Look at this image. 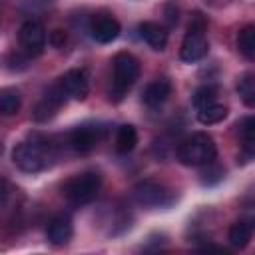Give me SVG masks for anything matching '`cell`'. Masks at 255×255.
Masks as SVG:
<instances>
[{
  "mask_svg": "<svg viewBox=\"0 0 255 255\" xmlns=\"http://www.w3.org/2000/svg\"><path fill=\"white\" fill-rule=\"evenodd\" d=\"M137 143V131L133 126L129 124H124L118 128V133H116V151L118 153H129Z\"/></svg>",
  "mask_w": 255,
  "mask_h": 255,
  "instance_id": "17",
  "label": "cell"
},
{
  "mask_svg": "<svg viewBox=\"0 0 255 255\" xmlns=\"http://www.w3.org/2000/svg\"><path fill=\"white\" fill-rule=\"evenodd\" d=\"M137 30H139V36L143 38V42L149 48H153L157 52H161L165 48V44H167V30L161 24H157V22H141Z\"/></svg>",
  "mask_w": 255,
  "mask_h": 255,
  "instance_id": "14",
  "label": "cell"
},
{
  "mask_svg": "<svg viewBox=\"0 0 255 255\" xmlns=\"http://www.w3.org/2000/svg\"><path fill=\"white\" fill-rule=\"evenodd\" d=\"M20 110V94L14 88H4L0 92V114L14 116Z\"/></svg>",
  "mask_w": 255,
  "mask_h": 255,
  "instance_id": "21",
  "label": "cell"
},
{
  "mask_svg": "<svg viewBox=\"0 0 255 255\" xmlns=\"http://www.w3.org/2000/svg\"><path fill=\"white\" fill-rule=\"evenodd\" d=\"M227 116V108L219 102H213V104H207L203 108H197V120L203 124V126H213V124H219L221 120H225Z\"/></svg>",
  "mask_w": 255,
  "mask_h": 255,
  "instance_id": "18",
  "label": "cell"
},
{
  "mask_svg": "<svg viewBox=\"0 0 255 255\" xmlns=\"http://www.w3.org/2000/svg\"><path fill=\"white\" fill-rule=\"evenodd\" d=\"M68 100V94H66V90H64V86L60 84V80L54 84V86H50L48 88V92L42 96V100L36 104V108H34V120L36 122H48L62 106H64V102Z\"/></svg>",
  "mask_w": 255,
  "mask_h": 255,
  "instance_id": "8",
  "label": "cell"
},
{
  "mask_svg": "<svg viewBox=\"0 0 255 255\" xmlns=\"http://www.w3.org/2000/svg\"><path fill=\"white\" fill-rule=\"evenodd\" d=\"M102 187V175L98 171H82L64 181L62 193L72 205H86L96 199Z\"/></svg>",
  "mask_w": 255,
  "mask_h": 255,
  "instance_id": "4",
  "label": "cell"
},
{
  "mask_svg": "<svg viewBox=\"0 0 255 255\" xmlns=\"http://www.w3.org/2000/svg\"><path fill=\"white\" fill-rule=\"evenodd\" d=\"M237 94L245 106L249 108L255 106V74L253 72H247L237 80Z\"/></svg>",
  "mask_w": 255,
  "mask_h": 255,
  "instance_id": "20",
  "label": "cell"
},
{
  "mask_svg": "<svg viewBox=\"0 0 255 255\" xmlns=\"http://www.w3.org/2000/svg\"><path fill=\"white\" fill-rule=\"evenodd\" d=\"M12 159H14L16 167H20L26 173L42 171L44 167H48V163L52 159V145L44 137L32 135L30 139H24L14 147Z\"/></svg>",
  "mask_w": 255,
  "mask_h": 255,
  "instance_id": "1",
  "label": "cell"
},
{
  "mask_svg": "<svg viewBox=\"0 0 255 255\" xmlns=\"http://www.w3.org/2000/svg\"><path fill=\"white\" fill-rule=\"evenodd\" d=\"M50 42H52V46L62 48V46L66 44V34H64L62 30H54V32H52V36H50Z\"/></svg>",
  "mask_w": 255,
  "mask_h": 255,
  "instance_id": "23",
  "label": "cell"
},
{
  "mask_svg": "<svg viewBox=\"0 0 255 255\" xmlns=\"http://www.w3.org/2000/svg\"><path fill=\"white\" fill-rule=\"evenodd\" d=\"M241 137V153L245 157H255V116L243 118L237 126Z\"/></svg>",
  "mask_w": 255,
  "mask_h": 255,
  "instance_id": "16",
  "label": "cell"
},
{
  "mask_svg": "<svg viewBox=\"0 0 255 255\" xmlns=\"http://www.w3.org/2000/svg\"><path fill=\"white\" fill-rule=\"evenodd\" d=\"M255 231V217H241L229 227V243L233 247H245Z\"/></svg>",
  "mask_w": 255,
  "mask_h": 255,
  "instance_id": "15",
  "label": "cell"
},
{
  "mask_svg": "<svg viewBox=\"0 0 255 255\" xmlns=\"http://www.w3.org/2000/svg\"><path fill=\"white\" fill-rule=\"evenodd\" d=\"M102 137V131L98 126H78L68 133V145L78 153L92 151Z\"/></svg>",
  "mask_w": 255,
  "mask_h": 255,
  "instance_id": "10",
  "label": "cell"
},
{
  "mask_svg": "<svg viewBox=\"0 0 255 255\" xmlns=\"http://www.w3.org/2000/svg\"><path fill=\"white\" fill-rule=\"evenodd\" d=\"M18 42H20V48L22 52L28 56V58H36L44 52V46H46V32H44V26L36 20H26L22 22L20 30H18Z\"/></svg>",
  "mask_w": 255,
  "mask_h": 255,
  "instance_id": "7",
  "label": "cell"
},
{
  "mask_svg": "<svg viewBox=\"0 0 255 255\" xmlns=\"http://www.w3.org/2000/svg\"><path fill=\"white\" fill-rule=\"evenodd\" d=\"M112 68H114V78H112L110 100L120 102L124 94L135 84L139 76V62L129 52H118L112 60Z\"/></svg>",
  "mask_w": 255,
  "mask_h": 255,
  "instance_id": "3",
  "label": "cell"
},
{
  "mask_svg": "<svg viewBox=\"0 0 255 255\" xmlns=\"http://www.w3.org/2000/svg\"><path fill=\"white\" fill-rule=\"evenodd\" d=\"M72 233H74V227H72L70 217H66V215L54 217L46 229V237L52 245H66L72 239Z\"/></svg>",
  "mask_w": 255,
  "mask_h": 255,
  "instance_id": "13",
  "label": "cell"
},
{
  "mask_svg": "<svg viewBox=\"0 0 255 255\" xmlns=\"http://www.w3.org/2000/svg\"><path fill=\"white\" fill-rule=\"evenodd\" d=\"M205 30H207V22L205 18L197 12L193 14V18L189 20V26H187V32L183 36V42H181V48H179V58L183 62H197L201 60L207 50H209V42H207V36H205Z\"/></svg>",
  "mask_w": 255,
  "mask_h": 255,
  "instance_id": "5",
  "label": "cell"
},
{
  "mask_svg": "<svg viewBox=\"0 0 255 255\" xmlns=\"http://www.w3.org/2000/svg\"><path fill=\"white\" fill-rule=\"evenodd\" d=\"M213 102H217V88L215 86H201V88L195 90V94H193V106H195V110L197 108H203L207 104H213Z\"/></svg>",
  "mask_w": 255,
  "mask_h": 255,
  "instance_id": "22",
  "label": "cell"
},
{
  "mask_svg": "<svg viewBox=\"0 0 255 255\" xmlns=\"http://www.w3.org/2000/svg\"><path fill=\"white\" fill-rule=\"evenodd\" d=\"M169 96H171V82L167 78H157L145 86L141 94V102L147 108H159L161 104L167 102Z\"/></svg>",
  "mask_w": 255,
  "mask_h": 255,
  "instance_id": "12",
  "label": "cell"
},
{
  "mask_svg": "<svg viewBox=\"0 0 255 255\" xmlns=\"http://www.w3.org/2000/svg\"><path fill=\"white\" fill-rule=\"evenodd\" d=\"M215 141L205 131H195L187 137H183L177 145V159L183 165H209L215 159Z\"/></svg>",
  "mask_w": 255,
  "mask_h": 255,
  "instance_id": "2",
  "label": "cell"
},
{
  "mask_svg": "<svg viewBox=\"0 0 255 255\" xmlns=\"http://www.w3.org/2000/svg\"><path fill=\"white\" fill-rule=\"evenodd\" d=\"M60 84L64 86V90H66V94H68V98H72V100H78V102H82V100H86L88 98V94H90V80H88V74H86V70H68L62 78H60Z\"/></svg>",
  "mask_w": 255,
  "mask_h": 255,
  "instance_id": "11",
  "label": "cell"
},
{
  "mask_svg": "<svg viewBox=\"0 0 255 255\" xmlns=\"http://www.w3.org/2000/svg\"><path fill=\"white\" fill-rule=\"evenodd\" d=\"M237 48L247 60L255 62V24L241 28V32L237 36Z\"/></svg>",
  "mask_w": 255,
  "mask_h": 255,
  "instance_id": "19",
  "label": "cell"
},
{
  "mask_svg": "<svg viewBox=\"0 0 255 255\" xmlns=\"http://www.w3.org/2000/svg\"><path fill=\"white\" fill-rule=\"evenodd\" d=\"M88 30H90V36H92L96 42H100V44H110V42H114V40L120 36L122 26H120V22H118L112 14L100 12V14H94V16H92Z\"/></svg>",
  "mask_w": 255,
  "mask_h": 255,
  "instance_id": "9",
  "label": "cell"
},
{
  "mask_svg": "<svg viewBox=\"0 0 255 255\" xmlns=\"http://www.w3.org/2000/svg\"><path fill=\"white\" fill-rule=\"evenodd\" d=\"M131 197L141 207H169L175 201V191L157 179H143L133 185Z\"/></svg>",
  "mask_w": 255,
  "mask_h": 255,
  "instance_id": "6",
  "label": "cell"
}]
</instances>
